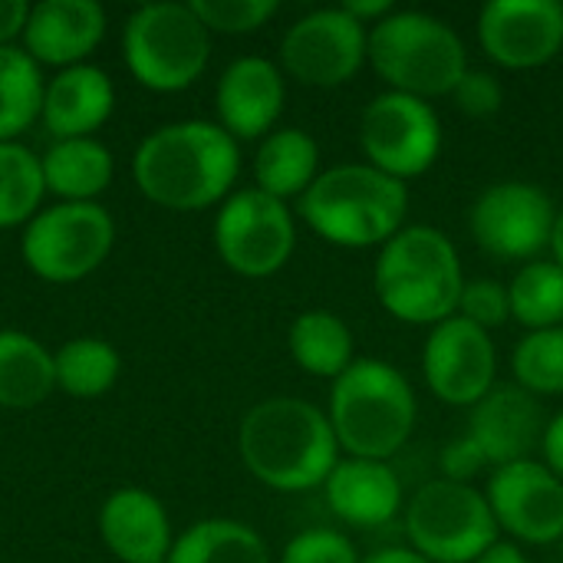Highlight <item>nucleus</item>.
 <instances>
[{"label":"nucleus","instance_id":"25","mask_svg":"<svg viewBox=\"0 0 563 563\" xmlns=\"http://www.w3.org/2000/svg\"><path fill=\"white\" fill-rule=\"evenodd\" d=\"M56 386V363L33 336L20 330H0V406L30 409L40 406Z\"/></svg>","mask_w":563,"mask_h":563},{"label":"nucleus","instance_id":"35","mask_svg":"<svg viewBox=\"0 0 563 563\" xmlns=\"http://www.w3.org/2000/svg\"><path fill=\"white\" fill-rule=\"evenodd\" d=\"M462 317L472 320L475 327L482 330H495L501 327L508 317H511V297H508V287L492 280V277H478V280H468L465 290H462V303H459Z\"/></svg>","mask_w":563,"mask_h":563},{"label":"nucleus","instance_id":"3","mask_svg":"<svg viewBox=\"0 0 563 563\" xmlns=\"http://www.w3.org/2000/svg\"><path fill=\"white\" fill-rule=\"evenodd\" d=\"M376 297L402 323L439 327L455 317L465 290L455 244L429 224L402 228L376 261Z\"/></svg>","mask_w":563,"mask_h":563},{"label":"nucleus","instance_id":"41","mask_svg":"<svg viewBox=\"0 0 563 563\" xmlns=\"http://www.w3.org/2000/svg\"><path fill=\"white\" fill-rule=\"evenodd\" d=\"M475 563H531L525 554H521V548H515V544H495V548H488L482 558Z\"/></svg>","mask_w":563,"mask_h":563},{"label":"nucleus","instance_id":"43","mask_svg":"<svg viewBox=\"0 0 563 563\" xmlns=\"http://www.w3.org/2000/svg\"><path fill=\"white\" fill-rule=\"evenodd\" d=\"M551 251H554V264L563 267V211H558V221H554V234H551Z\"/></svg>","mask_w":563,"mask_h":563},{"label":"nucleus","instance_id":"16","mask_svg":"<svg viewBox=\"0 0 563 563\" xmlns=\"http://www.w3.org/2000/svg\"><path fill=\"white\" fill-rule=\"evenodd\" d=\"M485 53L508 69L551 63L563 46V3L558 0H492L478 13Z\"/></svg>","mask_w":563,"mask_h":563},{"label":"nucleus","instance_id":"42","mask_svg":"<svg viewBox=\"0 0 563 563\" xmlns=\"http://www.w3.org/2000/svg\"><path fill=\"white\" fill-rule=\"evenodd\" d=\"M363 563H429L422 554L416 551H406V548H386L379 554H369Z\"/></svg>","mask_w":563,"mask_h":563},{"label":"nucleus","instance_id":"12","mask_svg":"<svg viewBox=\"0 0 563 563\" xmlns=\"http://www.w3.org/2000/svg\"><path fill=\"white\" fill-rule=\"evenodd\" d=\"M558 208L548 191L528 181H498L472 208L475 244L498 261H534L551 247Z\"/></svg>","mask_w":563,"mask_h":563},{"label":"nucleus","instance_id":"17","mask_svg":"<svg viewBox=\"0 0 563 563\" xmlns=\"http://www.w3.org/2000/svg\"><path fill=\"white\" fill-rule=\"evenodd\" d=\"M544 412L538 399L521 386H495L475 409L468 422V439L478 445L488 465L505 468L528 462V455L544 439Z\"/></svg>","mask_w":563,"mask_h":563},{"label":"nucleus","instance_id":"4","mask_svg":"<svg viewBox=\"0 0 563 563\" xmlns=\"http://www.w3.org/2000/svg\"><path fill=\"white\" fill-rule=\"evenodd\" d=\"M409 211L406 181L373 165H336L300 195V218L336 247H376L393 241Z\"/></svg>","mask_w":563,"mask_h":563},{"label":"nucleus","instance_id":"7","mask_svg":"<svg viewBox=\"0 0 563 563\" xmlns=\"http://www.w3.org/2000/svg\"><path fill=\"white\" fill-rule=\"evenodd\" d=\"M122 53L145 89L175 92L205 73L211 36L191 3H145L125 20Z\"/></svg>","mask_w":563,"mask_h":563},{"label":"nucleus","instance_id":"28","mask_svg":"<svg viewBox=\"0 0 563 563\" xmlns=\"http://www.w3.org/2000/svg\"><path fill=\"white\" fill-rule=\"evenodd\" d=\"M40 63L20 46H0V142H13L43 112Z\"/></svg>","mask_w":563,"mask_h":563},{"label":"nucleus","instance_id":"1","mask_svg":"<svg viewBox=\"0 0 563 563\" xmlns=\"http://www.w3.org/2000/svg\"><path fill=\"white\" fill-rule=\"evenodd\" d=\"M142 195L168 211H198L221 201L238 172V142L214 122L188 119L152 132L132 162Z\"/></svg>","mask_w":563,"mask_h":563},{"label":"nucleus","instance_id":"38","mask_svg":"<svg viewBox=\"0 0 563 563\" xmlns=\"http://www.w3.org/2000/svg\"><path fill=\"white\" fill-rule=\"evenodd\" d=\"M30 7L23 0H0V46H10L13 36L23 33Z\"/></svg>","mask_w":563,"mask_h":563},{"label":"nucleus","instance_id":"19","mask_svg":"<svg viewBox=\"0 0 563 563\" xmlns=\"http://www.w3.org/2000/svg\"><path fill=\"white\" fill-rule=\"evenodd\" d=\"M284 109V76L264 56L234 59L218 82V115L231 139H257Z\"/></svg>","mask_w":563,"mask_h":563},{"label":"nucleus","instance_id":"13","mask_svg":"<svg viewBox=\"0 0 563 563\" xmlns=\"http://www.w3.org/2000/svg\"><path fill=\"white\" fill-rule=\"evenodd\" d=\"M366 26L356 23L343 7L313 10L287 30L280 43V63L297 82L333 89L353 79V73L366 63Z\"/></svg>","mask_w":563,"mask_h":563},{"label":"nucleus","instance_id":"29","mask_svg":"<svg viewBox=\"0 0 563 563\" xmlns=\"http://www.w3.org/2000/svg\"><path fill=\"white\" fill-rule=\"evenodd\" d=\"M56 386L76 399H96L119 379V353L96 336L69 340L56 356Z\"/></svg>","mask_w":563,"mask_h":563},{"label":"nucleus","instance_id":"23","mask_svg":"<svg viewBox=\"0 0 563 563\" xmlns=\"http://www.w3.org/2000/svg\"><path fill=\"white\" fill-rule=\"evenodd\" d=\"M46 191L66 201H89L112 181V155L96 139H63L40 158Z\"/></svg>","mask_w":563,"mask_h":563},{"label":"nucleus","instance_id":"30","mask_svg":"<svg viewBox=\"0 0 563 563\" xmlns=\"http://www.w3.org/2000/svg\"><path fill=\"white\" fill-rule=\"evenodd\" d=\"M511 317L534 330H554L563 323V267L554 261L525 264L511 287Z\"/></svg>","mask_w":563,"mask_h":563},{"label":"nucleus","instance_id":"24","mask_svg":"<svg viewBox=\"0 0 563 563\" xmlns=\"http://www.w3.org/2000/svg\"><path fill=\"white\" fill-rule=\"evenodd\" d=\"M317 165L320 148L313 135H307L303 129H280L261 142L254 158V178L261 191L284 201L303 195L317 181Z\"/></svg>","mask_w":563,"mask_h":563},{"label":"nucleus","instance_id":"6","mask_svg":"<svg viewBox=\"0 0 563 563\" xmlns=\"http://www.w3.org/2000/svg\"><path fill=\"white\" fill-rule=\"evenodd\" d=\"M366 59L393 86L416 99L452 96L468 73L462 36L439 16L419 10H393L369 30Z\"/></svg>","mask_w":563,"mask_h":563},{"label":"nucleus","instance_id":"5","mask_svg":"<svg viewBox=\"0 0 563 563\" xmlns=\"http://www.w3.org/2000/svg\"><path fill=\"white\" fill-rule=\"evenodd\" d=\"M416 393L409 379L383 360H353L333 383L330 426L353 459L386 462L416 429Z\"/></svg>","mask_w":563,"mask_h":563},{"label":"nucleus","instance_id":"10","mask_svg":"<svg viewBox=\"0 0 563 563\" xmlns=\"http://www.w3.org/2000/svg\"><path fill=\"white\" fill-rule=\"evenodd\" d=\"M214 244L221 261L241 277H271L277 274L297 244V228L290 208L261 191H234L214 221Z\"/></svg>","mask_w":563,"mask_h":563},{"label":"nucleus","instance_id":"37","mask_svg":"<svg viewBox=\"0 0 563 563\" xmlns=\"http://www.w3.org/2000/svg\"><path fill=\"white\" fill-rule=\"evenodd\" d=\"M485 465H488L485 455L478 452V445L468 435L449 442L445 452H442V472H445L449 482H459V485H468V478H475Z\"/></svg>","mask_w":563,"mask_h":563},{"label":"nucleus","instance_id":"18","mask_svg":"<svg viewBox=\"0 0 563 563\" xmlns=\"http://www.w3.org/2000/svg\"><path fill=\"white\" fill-rule=\"evenodd\" d=\"M106 33V10L96 0H40L30 7L23 43L36 63L79 66Z\"/></svg>","mask_w":563,"mask_h":563},{"label":"nucleus","instance_id":"21","mask_svg":"<svg viewBox=\"0 0 563 563\" xmlns=\"http://www.w3.org/2000/svg\"><path fill=\"white\" fill-rule=\"evenodd\" d=\"M327 501L343 525L373 531L399 515L402 485L386 462L350 459L336 462L333 475L327 478Z\"/></svg>","mask_w":563,"mask_h":563},{"label":"nucleus","instance_id":"33","mask_svg":"<svg viewBox=\"0 0 563 563\" xmlns=\"http://www.w3.org/2000/svg\"><path fill=\"white\" fill-rule=\"evenodd\" d=\"M191 10L208 33H251L277 13V0H195Z\"/></svg>","mask_w":563,"mask_h":563},{"label":"nucleus","instance_id":"31","mask_svg":"<svg viewBox=\"0 0 563 563\" xmlns=\"http://www.w3.org/2000/svg\"><path fill=\"white\" fill-rule=\"evenodd\" d=\"M46 181L40 158L20 142H0V228L36 218Z\"/></svg>","mask_w":563,"mask_h":563},{"label":"nucleus","instance_id":"39","mask_svg":"<svg viewBox=\"0 0 563 563\" xmlns=\"http://www.w3.org/2000/svg\"><path fill=\"white\" fill-rule=\"evenodd\" d=\"M541 445H544L548 468H551V472H554V475H558V478L563 482V412L561 416H554V419L548 422Z\"/></svg>","mask_w":563,"mask_h":563},{"label":"nucleus","instance_id":"26","mask_svg":"<svg viewBox=\"0 0 563 563\" xmlns=\"http://www.w3.org/2000/svg\"><path fill=\"white\" fill-rule=\"evenodd\" d=\"M294 363L320 379H340L353 366V330L330 310H307L290 323Z\"/></svg>","mask_w":563,"mask_h":563},{"label":"nucleus","instance_id":"27","mask_svg":"<svg viewBox=\"0 0 563 563\" xmlns=\"http://www.w3.org/2000/svg\"><path fill=\"white\" fill-rule=\"evenodd\" d=\"M165 563H271L261 534L231 518H208L191 525Z\"/></svg>","mask_w":563,"mask_h":563},{"label":"nucleus","instance_id":"11","mask_svg":"<svg viewBox=\"0 0 563 563\" xmlns=\"http://www.w3.org/2000/svg\"><path fill=\"white\" fill-rule=\"evenodd\" d=\"M360 142L373 168L406 181L435 165L442 148V122L426 99L389 89L366 106L360 119Z\"/></svg>","mask_w":563,"mask_h":563},{"label":"nucleus","instance_id":"40","mask_svg":"<svg viewBox=\"0 0 563 563\" xmlns=\"http://www.w3.org/2000/svg\"><path fill=\"white\" fill-rule=\"evenodd\" d=\"M343 10L356 20V23H379V20H386L389 13H393V0H346L343 3Z\"/></svg>","mask_w":563,"mask_h":563},{"label":"nucleus","instance_id":"22","mask_svg":"<svg viewBox=\"0 0 563 563\" xmlns=\"http://www.w3.org/2000/svg\"><path fill=\"white\" fill-rule=\"evenodd\" d=\"M112 106H115L112 79L96 66L79 63L49 79L40 115L43 125L56 135V142L89 139V132H96L112 115Z\"/></svg>","mask_w":563,"mask_h":563},{"label":"nucleus","instance_id":"34","mask_svg":"<svg viewBox=\"0 0 563 563\" xmlns=\"http://www.w3.org/2000/svg\"><path fill=\"white\" fill-rule=\"evenodd\" d=\"M280 563H363L353 541L330 528H313L297 534L287 548Z\"/></svg>","mask_w":563,"mask_h":563},{"label":"nucleus","instance_id":"9","mask_svg":"<svg viewBox=\"0 0 563 563\" xmlns=\"http://www.w3.org/2000/svg\"><path fill=\"white\" fill-rule=\"evenodd\" d=\"M115 224L96 201H63L40 211L23 231V261L49 284L92 274L112 251Z\"/></svg>","mask_w":563,"mask_h":563},{"label":"nucleus","instance_id":"20","mask_svg":"<svg viewBox=\"0 0 563 563\" xmlns=\"http://www.w3.org/2000/svg\"><path fill=\"white\" fill-rule=\"evenodd\" d=\"M99 534L122 563H165L172 525L162 501L145 488H119L99 515Z\"/></svg>","mask_w":563,"mask_h":563},{"label":"nucleus","instance_id":"14","mask_svg":"<svg viewBox=\"0 0 563 563\" xmlns=\"http://www.w3.org/2000/svg\"><path fill=\"white\" fill-rule=\"evenodd\" d=\"M429 389L449 406H478L495 389V343L488 330L465 317H449L432 327L422 353Z\"/></svg>","mask_w":563,"mask_h":563},{"label":"nucleus","instance_id":"32","mask_svg":"<svg viewBox=\"0 0 563 563\" xmlns=\"http://www.w3.org/2000/svg\"><path fill=\"white\" fill-rule=\"evenodd\" d=\"M515 379L531 396L563 393V327L534 330L515 350Z\"/></svg>","mask_w":563,"mask_h":563},{"label":"nucleus","instance_id":"15","mask_svg":"<svg viewBox=\"0 0 563 563\" xmlns=\"http://www.w3.org/2000/svg\"><path fill=\"white\" fill-rule=\"evenodd\" d=\"M488 505L498 528L525 544H554L563 538V482L541 462H515L495 468Z\"/></svg>","mask_w":563,"mask_h":563},{"label":"nucleus","instance_id":"2","mask_svg":"<svg viewBox=\"0 0 563 563\" xmlns=\"http://www.w3.org/2000/svg\"><path fill=\"white\" fill-rule=\"evenodd\" d=\"M238 449L247 472L274 492H310L327 485L340 455L330 416L294 396L257 402L241 419Z\"/></svg>","mask_w":563,"mask_h":563},{"label":"nucleus","instance_id":"8","mask_svg":"<svg viewBox=\"0 0 563 563\" xmlns=\"http://www.w3.org/2000/svg\"><path fill=\"white\" fill-rule=\"evenodd\" d=\"M498 531L488 498L449 478L422 485L406 508L412 551L429 563H475L498 544Z\"/></svg>","mask_w":563,"mask_h":563},{"label":"nucleus","instance_id":"36","mask_svg":"<svg viewBox=\"0 0 563 563\" xmlns=\"http://www.w3.org/2000/svg\"><path fill=\"white\" fill-rule=\"evenodd\" d=\"M452 96H455L459 109L465 115H475V119L495 115L501 109V102H505V89H501L498 76L495 73H485V69H468Z\"/></svg>","mask_w":563,"mask_h":563}]
</instances>
